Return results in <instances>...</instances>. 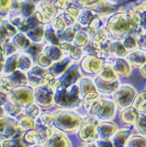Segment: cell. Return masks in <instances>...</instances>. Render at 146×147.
<instances>
[{"label": "cell", "mask_w": 146, "mask_h": 147, "mask_svg": "<svg viewBox=\"0 0 146 147\" xmlns=\"http://www.w3.org/2000/svg\"><path fill=\"white\" fill-rule=\"evenodd\" d=\"M1 23H2V18L0 17V24H1Z\"/></svg>", "instance_id": "obj_9"}, {"label": "cell", "mask_w": 146, "mask_h": 147, "mask_svg": "<svg viewBox=\"0 0 146 147\" xmlns=\"http://www.w3.org/2000/svg\"><path fill=\"white\" fill-rule=\"evenodd\" d=\"M17 67V57L13 55L12 57H9V59L5 61V66L3 69V72L8 75L9 74L13 73L14 70Z\"/></svg>", "instance_id": "obj_2"}, {"label": "cell", "mask_w": 146, "mask_h": 147, "mask_svg": "<svg viewBox=\"0 0 146 147\" xmlns=\"http://www.w3.org/2000/svg\"><path fill=\"white\" fill-rule=\"evenodd\" d=\"M13 89V84L9 77H2L0 78V92L8 96Z\"/></svg>", "instance_id": "obj_1"}, {"label": "cell", "mask_w": 146, "mask_h": 147, "mask_svg": "<svg viewBox=\"0 0 146 147\" xmlns=\"http://www.w3.org/2000/svg\"><path fill=\"white\" fill-rule=\"evenodd\" d=\"M46 147H68L67 142L63 140L60 136L52 137L50 141L47 142Z\"/></svg>", "instance_id": "obj_3"}, {"label": "cell", "mask_w": 146, "mask_h": 147, "mask_svg": "<svg viewBox=\"0 0 146 147\" xmlns=\"http://www.w3.org/2000/svg\"><path fill=\"white\" fill-rule=\"evenodd\" d=\"M10 8H11L10 1H0V14L7 13Z\"/></svg>", "instance_id": "obj_5"}, {"label": "cell", "mask_w": 146, "mask_h": 147, "mask_svg": "<svg viewBox=\"0 0 146 147\" xmlns=\"http://www.w3.org/2000/svg\"><path fill=\"white\" fill-rule=\"evenodd\" d=\"M0 147H3L2 146V144H1V143H0Z\"/></svg>", "instance_id": "obj_10"}, {"label": "cell", "mask_w": 146, "mask_h": 147, "mask_svg": "<svg viewBox=\"0 0 146 147\" xmlns=\"http://www.w3.org/2000/svg\"><path fill=\"white\" fill-rule=\"evenodd\" d=\"M4 114H5V111H4V108L0 106V118H3L4 117Z\"/></svg>", "instance_id": "obj_7"}, {"label": "cell", "mask_w": 146, "mask_h": 147, "mask_svg": "<svg viewBox=\"0 0 146 147\" xmlns=\"http://www.w3.org/2000/svg\"><path fill=\"white\" fill-rule=\"evenodd\" d=\"M6 39H7V36H6V33L0 28V44H3L6 42Z\"/></svg>", "instance_id": "obj_6"}, {"label": "cell", "mask_w": 146, "mask_h": 147, "mask_svg": "<svg viewBox=\"0 0 146 147\" xmlns=\"http://www.w3.org/2000/svg\"><path fill=\"white\" fill-rule=\"evenodd\" d=\"M36 147H41V146H36Z\"/></svg>", "instance_id": "obj_12"}, {"label": "cell", "mask_w": 146, "mask_h": 147, "mask_svg": "<svg viewBox=\"0 0 146 147\" xmlns=\"http://www.w3.org/2000/svg\"><path fill=\"white\" fill-rule=\"evenodd\" d=\"M2 78V77H1V74H0V78Z\"/></svg>", "instance_id": "obj_11"}, {"label": "cell", "mask_w": 146, "mask_h": 147, "mask_svg": "<svg viewBox=\"0 0 146 147\" xmlns=\"http://www.w3.org/2000/svg\"><path fill=\"white\" fill-rule=\"evenodd\" d=\"M127 147H146V142L141 138H135L131 140Z\"/></svg>", "instance_id": "obj_4"}, {"label": "cell", "mask_w": 146, "mask_h": 147, "mask_svg": "<svg viewBox=\"0 0 146 147\" xmlns=\"http://www.w3.org/2000/svg\"><path fill=\"white\" fill-rule=\"evenodd\" d=\"M84 147H96V146H94V145H88V146H84Z\"/></svg>", "instance_id": "obj_8"}]
</instances>
